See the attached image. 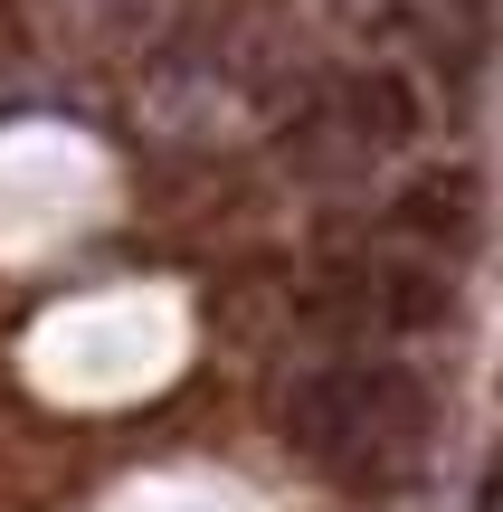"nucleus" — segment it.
<instances>
[{
  "instance_id": "nucleus-1",
  "label": "nucleus",
  "mask_w": 503,
  "mask_h": 512,
  "mask_svg": "<svg viewBox=\"0 0 503 512\" xmlns=\"http://www.w3.org/2000/svg\"><path fill=\"white\" fill-rule=\"evenodd\" d=\"M276 437L295 446L304 465H333V475H361V370H295L276 389Z\"/></svg>"
},
{
  "instance_id": "nucleus-4",
  "label": "nucleus",
  "mask_w": 503,
  "mask_h": 512,
  "mask_svg": "<svg viewBox=\"0 0 503 512\" xmlns=\"http://www.w3.org/2000/svg\"><path fill=\"white\" fill-rule=\"evenodd\" d=\"M399 228H418V238H466V171L409 181V200H399Z\"/></svg>"
},
{
  "instance_id": "nucleus-3",
  "label": "nucleus",
  "mask_w": 503,
  "mask_h": 512,
  "mask_svg": "<svg viewBox=\"0 0 503 512\" xmlns=\"http://www.w3.org/2000/svg\"><path fill=\"white\" fill-rule=\"evenodd\" d=\"M371 313H380V323H399V332L437 323V313H447V275H437V266H390V275H371Z\"/></svg>"
},
{
  "instance_id": "nucleus-2",
  "label": "nucleus",
  "mask_w": 503,
  "mask_h": 512,
  "mask_svg": "<svg viewBox=\"0 0 503 512\" xmlns=\"http://www.w3.org/2000/svg\"><path fill=\"white\" fill-rule=\"evenodd\" d=\"M342 114H352V143H409V124H418L409 86H399V76H380V67L342 86Z\"/></svg>"
},
{
  "instance_id": "nucleus-5",
  "label": "nucleus",
  "mask_w": 503,
  "mask_h": 512,
  "mask_svg": "<svg viewBox=\"0 0 503 512\" xmlns=\"http://www.w3.org/2000/svg\"><path fill=\"white\" fill-rule=\"evenodd\" d=\"M475 512H503V446L485 456V475H475Z\"/></svg>"
}]
</instances>
